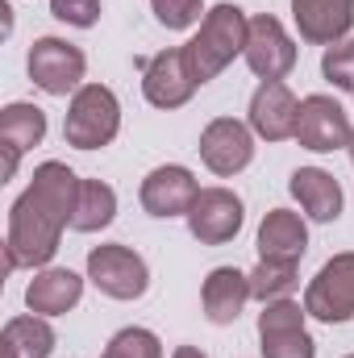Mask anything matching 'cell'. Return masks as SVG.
<instances>
[{"mask_svg": "<svg viewBox=\"0 0 354 358\" xmlns=\"http://www.w3.org/2000/svg\"><path fill=\"white\" fill-rule=\"evenodd\" d=\"M80 183L84 179L67 163H42L34 171L29 187L8 208V238H4L8 271L46 267L59 255L63 229L71 225V213L80 200Z\"/></svg>", "mask_w": 354, "mask_h": 358, "instance_id": "cell-1", "label": "cell"}, {"mask_svg": "<svg viewBox=\"0 0 354 358\" xmlns=\"http://www.w3.org/2000/svg\"><path fill=\"white\" fill-rule=\"evenodd\" d=\"M246 38H250V17H246L238 4H217V8H208L204 21H200V29H196V38H192L187 46H179V50H183V63H187V71H192V80H196V84L217 80L238 55H246Z\"/></svg>", "mask_w": 354, "mask_h": 358, "instance_id": "cell-2", "label": "cell"}, {"mask_svg": "<svg viewBox=\"0 0 354 358\" xmlns=\"http://www.w3.org/2000/svg\"><path fill=\"white\" fill-rule=\"evenodd\" d=\"M121 129V104L113 88L104 84H84L67 104V121H63V138L76 150H100L117 138Z\"/></svg>", "mask_w": 354, "mask_h": 358, "instance_id": "cell-3", "label": "cell"}, {"mask_svg": "<svg viewBox=\"0 0 354 358\" xmlns=\"http://www.w3.org/2000/svg\"><path fill=\"white\" fill-rule=\"evenodd\" d=\"M88 279L108 300H142L150 287V267L138 250L108 242L88 250Z\"/></svg>", "mask_w": 354, "mask_h": 358, "instance_id": "cell-4", "label": "cell"}, {"mask_svg": "<svg viewBox=\"0 0 354 358\" xmlns=\"http://www.w3.org/2000/svg\"><path fill=\"white\" fill-rule=\"evenodd\" d=\"M29 80L34 88H42L46 96H76L84 88V71H88V59L80 46L63 42V38H38L29 46Z\"/></svg>", "mask_w": 354, "mask_h": 358, "instance_id": "cell-5", "label": "cell"}, {"mask_svg": "<svg viewBox=\"0 0 354 358\" xmlns=\"http://www.w3.org/2000/svg\"><path fill=\"white\" fill-rule=\"evenodd\" d=\"M292 138L313 155H334V150L351 146L354 129L351 117L342 113V104L334 96H304L296 108V134Z\"/></svg>", "mask_w": 354, "mask_h": 358, "instance_id": "cell-6", "label": "cell"}, {"mask_svg": "<svg viewBox=\"0 0 354 358\" xmlns=\"http://www.w3.org/2000/svg\"><path fill=\"white\" fill-rule=\"evenodd\" d=\"M304 308L309 317L325 321V325H346L354 317V255H334L325 267L317 271V279L304 292Z\"/></svg>", "mask_w": 354, "mask_h": 358, "instance_id": "cell-7", "label": "cell"}, {"mask_svg": "<svg viewBox=\"0 0 354 358\" xmlns=\"http://www.w3.org/2000/svg\"><path fill=\"white\" fill-rule=\"evenodd\" d=\"M246 213H242V200L229 192V187H200L196 204L187 208V234L200 242V246H225L238 238Z\"/></svg>", "mask_w": 354, "mask_h": 358, "instance_id": "cell-8", "label": "cell"}, {"mask_svg": "<svg viewBox=\"0 0 354 358\" xmlns=\"http://www.w3.org/2000/svg\"><path fill=\"white\" fill-rule=\"evenodd\" d=\"M196 150H200V159H204V167L213 176L229 179L250 167V159H255V129L234 121V117H217V121L204 125Z\"/></svg>", "mask_w": 354, "mask_h": 358, "instance_id": "cell-9", "label": "cell"}, {"mask_svg": "<svg viewBox=\"0 0 354 358\" xmlns=\"http://www.w3.org/2000/svg\"><path fill=\"white\" fill-rule=\"evenodd\" d=\"M242 59L259 80H283L296 67V42L288 38V29L275 17L259 13V17H250V38H246Z\"/></svg>", "mask_w": 354, "mask_h": 358, "instance_id": "cell-10", "label": "cell"}, {"mask_svg": "<svg viewBox=\"0 0 354 358\" xmlns=\"http://www.w3.org/2000/svg\"><path fill=\"white\" fill-rule=\"evenodd\" d=\"M142 208L150 217H187V208L196 204L200 196V183L187 167L167 163V167H155L150 176L142 179Z\"/></svg>", "mask_w": 354, "mask_h": 358, "instance_id": "cell-11", "label": "cell"}, {"mask_svg": "<svg viewBox=\"0 0 354 358\" xmlns=\"http://www.w3.org/2000/svg\"><path fill=\"white\" fill-rule=\"evenodd\" d=\"M200 88L183 63V50H163L155 59L142 63V96L155 108H179L192 100V92Z\"/></svg>", "mask_w": 354, "mask_h": 358, "instance_id": "cell-12", "label": "cell"}, {"mask_svg": "<svg viewBox=\"0 0 354 358\" xmlns=\"http://www.w3.org/2000/svg\"><path fill=\"white\" fill-rule=\"evenodd\" d=\"M292 21H296L304 42L334 46L351 34L354 0H292Z\"/></svg>", "mask_w": 354, "mask_h": 358, "instance_id": "cell-13", "label": "cell"}, {"mask_svg": "<svg viewBox=\"0 0 354 358\" xmlns=\"http://www.w3.org/2000/svg\"><path fill=\"white\" fill-rule=\"evenodd\" d=\"M296 108L300 100L283 80H263L259 92L250 96V129L267 142H283L296 134Z\"/></svg>", "mask_w": 354, "mask_h": 358, "instance_id": "cell-14", "label": "cell"}, {"mask_svg": "<svg viewBox=\"0 0 354 358\" xmlns=\"http://www.w3.org/2000/svg\"><path fill=\"white\" fill-rule=\"evenodd\" d=\"M250 296V275H242L238 267H213L204 287H200V304H204V317L213 325H234L242 317Z\"/></svg>", "mask_w": 354, "mask_h": 358, "instance_id": "cell-15", "label": "cell"}, {"mask_svg": "<svg viewBox=\"0 0 354 358\" xmlns=\"http://www.w3.org/2000/svg\"><path fill=\"white\" fill-rule=\"evenodd\" d=\"M80 296H84V279L67 267H42L25 287V304L38 317H63L80 304Z\"/></svg>", "mask_w": 354, "mask_h": 358, "instance_id": "cell-16", "label": "cell"}, {"mask_svg": "<svg viewBox=\"0 0 354 358\" xmlns=\"http://www.w3.org/2000/svg\"><path fill=\"white\" fill-rule=\"evenodd\" d=\"M309 250V225L292 208H271L259 225V259L271 263H300Z\"/></svg>", "mask_w": 354, "mask_h": 358, "instance_id": "cell-17", "label": "cell"}, {"mask_svg": "<svg viewBox=\"0 0 354 358\" xmlns=\"http://www.w3.org/2000/svg\"><path fill=\"white\" fill-rule=\"evenodd\" d=\"M288 192L300 200L304 217H313V221H321V225L342 217V183L330 176V171H321V167H300V171H292Z\"/></svg>", "mask_w": 354, "mask_h": 358, "instance_id": "cell-18", "label": "cell"}, {"mask_svg": "<svg viewBox=\"0 0 354 358\" xmlns=\"http://www.w3.org/2000/svg\"><path fill=\"white\" fill-rule=\"evenodd\" d=\"M0 346L8 358H50L55 355V329L46 317L38 313H25V317H13L0 334Z\"/></svg>", "mask_w": 354, "mask_h": 358, "instance_id": "cell-19", "label": "cell"}, {"mask_svg": "<svg viewBox=\"0 0 354 358\" xmlns=\"http://www.w3.org/2000/svg\"><path fill=\"white\" fill-rule=\"evenodd\" d=\"M113 217H117V192L100 179H84L76 213H71V229L76 234H96V229L113 225Z\"/></svg>", "mask_w": 354, "mask_h": 358, "instance_id": "cell-20", "label": "cell"}, {"mask_svg": "<svg viewBox=\"0 0 354 358\" xmlns=\"http://www.w3.org/2000/svg\"><path fill=\"white\" fill-rule=\"evenodd\" d=\"M42 138H46V113L38 104L17 100L0 113V142L4 146H17L25 155L29 146H42Z\"/></svg>", "mask_w": 354, "mask_h": 358, "instance_id": "cell-21", "label": "cell"}, {"mask_svg": "<svg viewBox=\"0 0 354 358\" xmlns=\"http://www.w3.org/2000/svg\"><path fill=\"white\" fill-rule=\"evenodd\" d=\"M296 267H300V263H271V259H259V267L250 271V296L263 300V304L288 300L292 287L300 283V279H296Z\"/></svg>", "mask_w": 354, "mask_h": 358, "instance_id": "cell-22", "label": "cell"}, {"mask_svg": "<svg viewBox=\"0 0 354 358\" xmlns=\"http://www.w3.org/2000/svg\"><path fill=\"white\" fill-rule=\"evenodd\" d=\"M100 358H163V342H159V334H150L142 325H129V329L113 334V342L104 346Z\"/></svg>", "mask_w": 354, "mask_h": 358, "instance_id": "cell-23", "label": "cell"}, {"mask_svg": "<svg viewBox=\"0 0 354 358\" xmlns=\"http://www.w3.org/2000/svg\"><path fill=\"white\" fill-rule=\"evenodd\" d=\"M304 317H309L304 304H296V300H271V304H263V313H259V338H263V334H292V329H304Z\"/></svg>", "mask_w": 354, "mask_h": 358, "instance_id": "cell-24", "label": "cell"}, {"mask_svg": "<svg viewBox=\"0 0 354 358\" xmlns=\"http://www.w3.org/2000/svg\"><path fill=\"white\" fill-rule=\"evenodd\" d=\"M321 76L342 92H354V38H342L325 50L321 59Z\"/></svg>", "mask_w": 354, "mask_h": 358, "instance_id": "cell-25", "label": "cell"}, {"mask_svg": "<svg viewBox=\"0 0 354 358\" xmlns=\"http://www.w3.org/2000/svg\"><path fill=\"white\" fill-rule=\"evenodd\" d=\"M263 358H317V342L309 338V329H292V334H263Z\"/></svg>", "mask_w": 354, "mask_h": 358, "instance_id": "cell-26", "label": "cell"}, {"mask_svg": "<svg viewBox=\"0 0 354 358\" xmlns=\"http://www.w3.org/2000/svg\"><path fill=\"white\" fill-rule=\"evenodd\" d=\"M150 13L167 29H192L196 21H204V0H150Z\"/></svg>", "mask_w": 354, "mask_h": 358, "instance_id": "cell-27", "label": "cell"}, {"mask_svg": "<svg viewBox=\"0 0 354 358\" xmlns=\"http://www.w3.org/2000/svg\"><path fill=\"white\" fill-rule=\"evenodd\" d=\"M50 17L76 29H92L100 21V0H50Z\"/></svg>", "mask_w": 354, "mask_h": 358, "instance_id": "cell-28", "label": "cell"}, {"mask_svg": "<svg viewBox=\"0 0 354 358\" xmlns=\"http://www.w3.org/2000/svg\"><path fill=\"white\" fill-rule=\"evenodd\" d=\"M4 150V179H13L17 176V163H21V150L17 146H0Z\"/></svg>", "mask_w": 354, "mask_h": 358, "instance_id": "cell-29", "label": "cell"}, {"mask_svg": "<svg viewBox=\"0 0 354 358\" xmlns=\"http://www.w3.org/2000/svg\"><path fill=\"white\" fill-rule=\"evenodd\" d=\"M171 358H208L204 350H196V346H176V355Z\"/></svg>", "mask_w": 354, "mask_h": 358, "instance_id": "cell-30", "label": "cell"}, {"mask_svg": "<svg viewBox=\"0 0 354 358\" xmlns=\"http://www.w3.org/2000/svg\"><path fill=\"white\" fill-rule=\"evenodd\" d=\"M346 150H351V167H354V138H351V146H346Z\"/></svg>", "mask_w": 354, "mask_h": 358, "instance_id": "cell-31", "label": "cell"}, {"mask_svg": "<svg viewBox=\"0 0 354 358\" xmlns=\"http://www.w3.org/2000/svg\"><path fill=\"white\" fill-rule=\"evenodd\" d=\"M346 358H354V355H346Z\"/></svg>", "mask_w": 354, "mask_h": 358, "instance_id": "cell-32", "label": "cell"}, {"mask_svg": "<svg viewBox=\"0 0 354 358\" xmlns=\"http://www.w3.org/2000/svg\"><path fill=\"white\" fill-rule=\"evenodd\" d=\"M351 96H354V92H351Z\"/></svg>", "mask_w": 354, "mask_h": 358, "instance_id": "cell-33", "label": "cell"}]
</instances>
